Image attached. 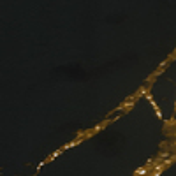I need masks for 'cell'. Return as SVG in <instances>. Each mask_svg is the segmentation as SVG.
Returning <instances> with one entry per match:
<instances>
[{
  "mask_svg": "<svg viewBox=\"0 0 176 176\" xmlns=\"http://www.w3.org/2000/svg\"><path fill=\"white\" fill-rule=\"evenodd\" d=\"M139 97H143V95H146V88H141V90H139Z\"/></svg>",
  "mask_w": 176,
  "mask_h": 176,
  "instance_id": "1",
  "label": "cell"
},
{
  "mask_svg": "<svg viewBox=\"0 0 176 176\" xmlns=\"http://www.w3.org/2000/svg\"><path fill=\"white\" fill-rule=\"evenodd\" d=\"M60 153H62V150H58V151H55V153H53V155H51V157H49V159H55V157H58Z\"/></svg>",
  "mask_w": 176,
  "mask_h": 176,
  "instance_id": "2",
  "label": "cell"
}]
</instances>
